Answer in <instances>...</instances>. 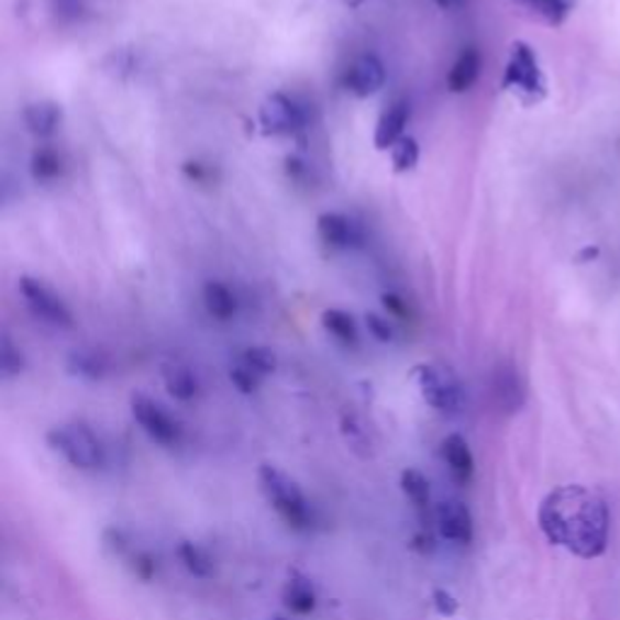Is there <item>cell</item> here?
Instances as JSON below:
<instances>
[{
  "label": "cell",
  "instance_id": "obj_1",
  "mask_svg": "<svg viewBox=\"0 0 620 620\" xmlns=\"http://www.w3.org/2000/svg\"><path fill=\"white\" fill-rule=\"evenodd\" d=\"M539 527L553 545L565 547L577 557L594 560L606 553L611 517L606 502L594 490L565 485L541 502Z\"/></svg>",
  "mask_w": 620,
  "mask_h": 620
},
{
  "label": "cell",
  "instance_id": "obj_2",
  "mask_svg": "<svg viewBox=\"0 0 620 620\" xmlns=\"http://www.w3.org/2000/svg\"><path fill=\"white\" fill-rule=\"evenodd\" d=\"M257 480L262 495H265L274 511L284 519L286 527L294 531H308L313 527V509H310V502L301 492V487L289 475L265 463L259 465Z\"/></svg>",
  "mask_w": 620,
  "mask_h": 620
},
{
  "label": "cell",
  "instance_id": "obj_3",
  "mask_svg": "<svg viewBox=\"0 0 620 620\" xmlns=\"http://www.w3.org/2000/svg\"><path fill=\"white\" fill-rule=\"evenodd\" d=\"M46 441L54 451L74 465L78 470H98L104 463V449L86 422H68L54 427Z\"/></svg>",
  "mask_w": 620,
  "mask_h": 620
},
{
  "label": "cell",
  "instance_id": "obj_4",
  "mask_svg": "<svg viewBox=\"0 0 620 620\" xmlns=\"http://www.w3.org/2000/svg\"><path fill=\"white\" fill-rule=\"evenodd\" d=\"M414 380L429 408H434L441 414L461 412L463 388L451 368L439 364H422L414 368Z\"/></svg>",
  "mask_w": 620,
  "mask_h": 620
},
{
  "label": "cell",
  "instance_id": "obj_5",
  "mask_svg": "<svg viewBox=\"0 0 620 620\" xmlns=\"http://www.w3.org/2000/svg\"><path fill=\"white\" fill-rule=\"evenodd\" d=\"M502 86L519 92L523 100H541L545 95V78L541 74L539 58H535L529 44L517 42L511 46Z\"/></svg>",
  "mask_w": 620,
  "mask_h": 620
},
{
  "label": "cell",
  "instance_id": "obj_6",
  "mask_svg": "<svg viewBox=\"0 0 620 620\" xmlns=\"http://www.w3.org/2000/svg\"><path fill=\"white\" fill-rule=\"evenodd\" d=\"M131 414H134L136 424L155 441V444L160 446L180 444L182 427L160 402H155L146 396H134L131 398Z\"/></svg>",
  "mask_w": 620,
  "mask_h": 620
},
{
  "label": "cell",
  "instance_id": "obj_7",
  "mask_svg": "<svg viewBox=\"0 0 620 620\" xmlns=\"http://www.w3.org/2000/svg\"><path fill=\"white\" fill-rule=\"evenodd\" d=\"M20 294L25 298V303L34 313V318H40L54 328H74V315H70L68 306L40 279L22 277Z\"/></svg>",
  "mask_w": 620,
  "mask_h": 620
},
{
  "label": "cell",
  "instance_id": "obj_8",
  "mask_svg": "<svg viewBox=\"0 0 620 620\" xmlns=\"http://www.w3.org/2000/svg\"><path fill=\"white\" fill-rule=\"evenodd\" d=\"M259 124L265 134L289 136L306 126V112L289 95L274 92L259 107Z\"/></svg>",
  "mask_w": 620,
  "mask_h": 620
},
{
  "label": "cell",
  "instance_id": "obj_9",
  "mask_svg": "<svg viewBox=\"0 0 620 620\" xmlns=\"http://www.w3.org/2000/svg\"><path fill=\"white\" fill-rule=\"evenodd\" d=\"M386 86V66L374 54H364L344 74V88L356 98H372Z\"/></svg>",
  "mask_w": 620,
  "mask_h": 620
},
{
  "label": "cell",
  "instance_id": "obj_10",
  "mask_svg": "<svg viewBox=\"0 0 620 620\" xmlns=\"http://www.w3.org/2000/svg\"><path fill=\"white\" fill-rule=\"evenodd\" d=\"M436 529L441 539H446L449 543L468 545L475 533L470 509L458 502V499H446L436 509Z\"/></svg>",
  "mask_w": 620,
  "mask_h": 620
},
{
  "label": "cell",
  "instance_id": "obj_11",
  "mask_svg": "<svg viewBox=\"0 0 620 620\" xmlns=\"http://www.w3.org/2000/svg\"><path fill=\"white\" fill-rule=\"evenodd\" d=\"M318 235L332 250H347L362 241V231L350 217L330 211L318 219Z\"/></svg>",
  "mask_w": 620,
  "mask_h": 620
},
{
  "label": "cell",
  "instance_id": "obj_12",
  "mask_svg": "<svg viewBox=\"0 0 620 620\" xmlns=\"http://www.w3.org/2000/svg\"><path fill=\"white\" fill-rule=\"evenodd\" d=\"M410 122V104L408 100H396L388 104V110L380 114L376 124L374 143L378 151H388L396 146L400 139H405V126Z\"/></svg>",
  "mask_w": 620,
  "mask_h": 620
},
{
  "label": "cell",
  "instance_id": "obj_13",
  "mask_svg": "<svg viewBox=\"0 0 620 620\" xmlns=\"http://www.w3.org/2000/svg\"><path fill=\"white\" fill-rule=\"evenodd\" d=\"M441 456H444L453 480L461 485H468L473 480L475 458L468 441H465L461 434H451L444 439V444H441Z\"/></svg>",
  "mask_w": 620,
  "mask_h": 620
},
{
  "label": "cell",
  "instance_id": "obj_14",
  "mask_svg": "<svg viewBox=\"0 0 620 620\" xmlns=\"http://www.w3.org/2000/svg\"><path fill=\"white\" fill-rule=\"evenodd\" d=\"M281 599L284 606L289 608L291 613L296 616H308L315 611V604H318V594L313 582H310L301 572H291L289 579H286L284 589H281Z\"/></svg>",
  "mask_w": 620,
  "mask_h": 620
},
{
  "label": "cell",
  "instance_id": "obj_15",
  "mask_svg": "<svg viewBox=\"0 0 620 620\" xmlns=\"http://www.w3.org/2000/svg\"><path fill=\"white\" fill-rule=\"evenodd\" d=\"M22 119H25V126L30 134L46 139L54 134L58 124H62L64 112H62V104H56L52 100H42V102L27 104L25 112H22Z\"/></svg>",
  "mask_w": 620,
  "mask_h": 620
},
{
  "label": "cell",
  "instance_id": "obj_16",
  "mask_svg": "<svg viewBox=\"0 0 620 620\" xmlns=\"http://www.w3.org/2000/svg\"><path fill=\"white\" fill-rule=\"evenodd\" d=\"M204 308L219 323H229V320L237 315V296L231 291V286H225L223 281H207Z\"/></svg>",
  "mask_w": 620,
  "mask_h": 620
},
{
  "label": "cell",
  "instance_id": "obj_17",
  "mask_svg": "<svg viewBox=\"0 0 620 620\" xmlns=\"http://www.w3.org/2000/svg\"><path fill=\"white\" fill-rule=\"evenodd\" d=\"M480 66H483V58L480 52L473 49H463L461 56L456 58V64H453L451 74H449V90L451 92H465L475 86V80L480 76Z\"/></svg>",
  "mask_w": 620,
  "mask_h": 620
},
{
  "label": "cell",
  "instance_id": "obj_18",
  "mask_svg": "<svg viewBox=\"0 0 620 620\" xmlns=\"http://www.w3.org/2000/svg\"><path fill=\"white\" fill-rule=\"evenodd\" d=\"M165 388H168L170 396L180 402L195 400L199 392V380L192 374V368H187L182 364H173L165 368Z\"/></svg>",
  "mask_w": 620,
  "mask_h": 620
},
{
  "label": "cell",
  "instance_id": "obj_19",
  "mask_svg": "<svg viewBox=\"0 0 620 620\" xmlns=\"http://www.w3.org/2000/svg\"><path fill=\"white\" fill-rule=\"evenodd\" d=\"M177 557H180V563L185 565L189 575H195V577H211L213 575L211 555L204 551V547L192 543V541H180V545H177Z\"/></svg>",
  "mask_w": 620,
  "mask_h": 620
},
{
  "label": "cell",
  "instance_id": "obj_20",
  "mask_svg": "<svg viewBox=\"0 0 620 620\" xmlns=\"http://www.w3.org/2000/svg\"><path fill=\"white\" fill-rule=\"evenodd\" d=\"M64 175V160L58 151L42 146L32 155V177L37 182H54Z\"/></svg>",
  "mask_w": 620,
  "mask_h": 620
},
{
  "label": "cell",
  "instance_id": "obj_21",
  "mask_svg": "<svg viewBox=\"0 0 620 620\" xmlns=\"http://www.w3.org/2000/svg\"><path fill=\"white\" fill-rule=\"evenodd\" d=\"M323 328L337 342L347 344V347H350V344L359 342V330H356L354 318L350 313H344V310H337V308L325 310V313H323Z\"/></svg>",
  "mask_w": 620,
  "mask_h": 620
},
{
  "label": "cell",
  "instance_id": "obj_22",
  "mask_svg": "<svg viewBox=\"0 0 620 620\" xmlns=\"http://www.w3.org/2000/svg\"><path fill=\"white\" fill-rule=\"evenodd\" d=\"M400 487H402L405 497H408L410 502L414 505V509H420V511L429 509V499H432V490H429V480L424 478L420 470H414V468L402 470Z\"/></svg>",
  "mask_w": 620,
  "mask_h": 620
},
{
  "label": "cell",
  "instance_id": "obj_23",
  "mask_svg": "<svg viewBox=\"0 0 620 620\" xmlns=\"http://www.w3.org/2000/svg\"><path fill=\"white\" fill-rule=\"evenodd\" d=\"M68 372L74 374V376H80V378H88V380H98L104 376L107 372V362L102 359V356L98 352H86V350H80V352H74L70 354V359H68Z\"/></svg>",
  "mask_w": 620,
  "mask_h": 620
},
{
  "label": "cell",
  "instance_id": "obj_24",
  "mask_svg": "<svg viewBox=\"0 0 620 620\" xmlns=\"http://www.w3.org/2000/svg\"><path fill=\"white\" fill-rule=\"evenodd\" d=\"M521 3L529 5L535 15H541L547 25H563L572 10L569 0H521Z\"/></svg>",
  "mask_w": 620,
  "mask_h": 620
},
{
  "label": "cell",
  "instance_id": "obj_25",
  "mask_svg": "<svg viewBox=\"0 0 620 620\" xmlns=\"http://www.w3.org/2000/svg\"><path fill=\"white\" fill-rule=\"evenodd\" d=\"M390 158H392V170L410 173L414 170L417 160H420V146H417V141L412 136H405L390 148Z\"/></svg>",
  "mask_w": 620,
  "mask_h": 620
},
{
  "label": "cell",
  "instance_id": "obj_26",
  "mask_svg": "<svg viewBox=\"0 0 620 620\" xmlns=\"http://www.w3.org/2000/svg\"><path fill=\"white\" fill-rule=\"evenodd\" d=\"M241 364L250 366L253 372H257L262 378L277 372V354L267 347H250L241 354Z\"/></svg>",
  "mask_w": 620,
  "mask_h": 620
},
{
  "label": "cell",
  "instance_id": "obj_27",
  "mask_svg": "<svg viewBox=\"0 0 620 620\" xmlns=\"http://www.w3.org/2000/svg\"><path fill=\"white\" fill-rule=\"evenodd\" d=\"M22 368H25L22 352L10 342V337H3V342H0V372H3L5 378H13L22 372Z\"/></svg>",
  "mask_w": 620,
  "mask_h": 620
},
{
  "label": "cell",
  "instance_id": "obj_28",
  "mask_svg": "<svg viewBox=\"0 0 620 620\" xmlns=\"http://www.w3.org/2000/svg\"><path fill=\"white\" fill-rule=\"evenodd\" d=\"M231 384L243 392V396H253V392H257V388L262 386V376L257 372H253V368L245 366L237 362L233 368H231Z\"/></svg>",
  "mask_w": 620,
  "mask_h": 620
},
{
  "label": "cell",
  "instance_id": "obj_29",
  "mask_svg": "<svg viewBox=\"0 0 620 620\" xmlns=\"http://www.w3.org/2000/svg\"><path fill=\"white\" fill-rule=\"evenodd\" d=\"M49 8L62 25H74V22L82 18L86 3H82V0H49Z\"/></svg>",
  "mask_w": 620,
  "mask_h": 620
},
{
  "label": "cell",
  "instance_id": "obj_30",
  "mask_svg": "<svg viewBox=\"0 0 620 620\" xmlns=\"http://www.w3.org/2000/svg\"><path fill=\"white\" fill-rule=\"evenodd\" d=\"M432 601H434V608H436L439 616L451 618V616L458 613V599L449 589H441V587L434 589Z\"/></svg>",
  "mask_w": 620,
  "mask_h": 620
},
{
  "label": "cell",
  "instance_id": "obj_31",
  "mask_svg": "<svg viewBox=\"0 0 620 620\" xmlns=\"http://www.w3.org/2000/svg\"><path fill=\"white\" fill-rule=\"evenodd\" d=\"M134 572L136 577L143 582H151L155 577V572H158V560H155L151 553H136L134 555Z\"/></svg>",
  "mask_w": 620,
  "mask_h": 620
},
{
  "label": "cell",
  "instance_id": "obj_32",
  "mask_svg": "<svg viewBox=\"0 0 620 620\" xmlns=\"http://www.w3.org/2000/svg\"><path fill=\"white\" fill-rule=\"evenodd\" d=\"M366 328L378 342H390L392 340V330H390L386 318H380L376 313H368L366 315Z\"/></svg>",
  "mask_w": 620,
  "mask_h": 620
},
{
  "label": "cell",
  "instance_id": "obj_33",
  "mask_svg": "<svg viewBox=\"0 0 620 620\" xmlns=\"http://www.w3.org/2000/svg\"><path fill=\"white\" fill-rule=\"evenodd\" d=\"M185 173H187L189 177H192L195 182H207L209 175H211V170L204 168V165H199V163H189L187 168H185Z\"/></svg>",
  "mask_w": 620,
  "mask_h": 620
},
{
  "label": "cell",
  "instance_id": "obj_34",
  "mask_svg": "<svg viewBox=\"0 0 620 620\" xmlns=\"http://www.w3.org/2000/svg\"><path fill=\"white\" fill-rule=\"evenodd\" d=\"M412 547H417L420 553H432L434 551V539L429 533H417L414 535V541H412Z\"/></svg>",
  "mask_w": 620,
  "mask_h": 620
},
{
  "label": "cell",
  "instance_id": "obj_35",
  "mask_svg": "<svg viewBox=\"0 0 620 620\" xmlns=\"http://www.w3.org/2000/svg\"><path fill=\"white\" fill-rule=\"evenodd\" d=\"M384 303L388 310H392L396 315H405V306L398 296H384Z\"/></svg>",
  "mask_w": 620,
  "mask_h": 620
},
{
  "label": "cell",
  "instance_id": "obj_36",
  "mask_svg": "<svg viewBox=\"0 0 620 620\" xmlns=\"http://www.w3.org/2000/svg\"><path fill=\"white\" fill-rule=\"evenodd\" d=\"M434 3H436L439 8L449 10V8H453V5H458V3H461V0H434Z\"/></svg>",
  "mask_w": 620,
  "mask_h": 620
},
{
  "label": "cell",
  "instance_id": "obj_37",
  "mask_svg": "<svg viewBox=\"0 0 620 620\" xmlns=\"http://www.w3.org/2000/svg\"><path fill=\"white\" fill-rule=\"evenodd\" d=\"M269 620H286V618H281V616H274V618H269Z\"/></svg>",
  "mask_w": 620,
  "mask_h": 620
}]
</instances>
